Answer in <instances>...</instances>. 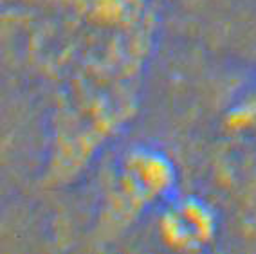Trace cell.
<instances>
[{
    "mask_svg": "<svg viewBox=\"0 0 256 254\" xmlns=\"http://www.w3.org/2000/svg\"><path fill=\"white\" fill-rule=\"evenodd\" d=\"M229 126L236 132L256 136V86L231 114Z\"/></svg>",
    "mask_w": 256,
    "mask_h": 254,
    "instance_id": "cell-3",
    "label": "cell"
},
{
    "mask_svg": "<svg viewBox=\"0 0 256 254\" xmlns=\"http://www.w3.org/2000/svg\"><path fill=\"white\" fill-rule=\"evenodd\" d=\"M174 186L175 168L164 154L146 146L130 148L119 159L105 220L108 226H128L144 208L168 198Z\"/></svg>",
    "mask_w": 256,
    "mask_h": 254,
    "instance_id": "cell-1",
    "label": "cell"
},
{
    "mask_svg": "<svg viewBox=\"0 0 256 254\" xmlns=\"http://www.w3.org/2000/svg\"><path fill=\"white\" fill-rule=\"evenodd\" d=\"M218 232V214L206 200L180 196L170 200L159 218V238L172 250L198 252L208 249Z\"/></svg>",
    "mask_w": 256,
    "mask_h": 254,
    "instance_id": "cell-2",
    "label": "cell"
}]
</instances>
